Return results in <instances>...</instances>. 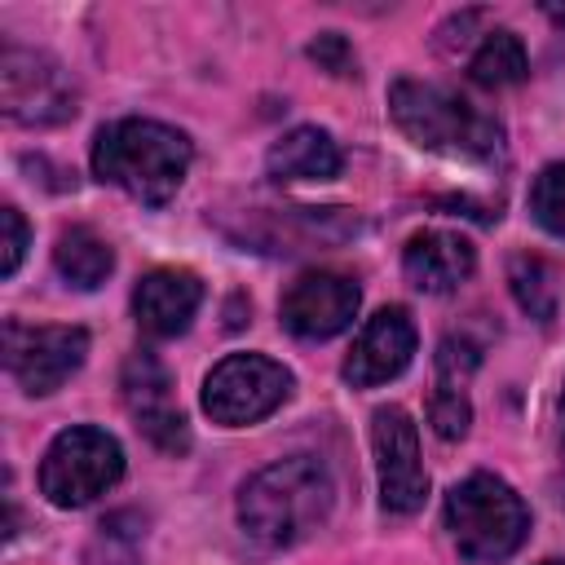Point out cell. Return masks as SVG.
Listing matches in <instances>:
<instances>
[{"instance_id": "6da1fadb", "label": "cell", "mask_w": 565, "mask_h": 565, "mask_svg": "<svg viewBox=\"0 0 565 565\" xmlns=\"http://www.w3.org/2000/svg\"><path fill=\"white\" fill-rule=\"evenodd\" d=\"M335 503V481L322 459L291 455L252 472L238 490V525L260 547H291L309 539Z\"/></svg>"}, {"instance_id": "7a4b0ae2", "label": "cell", "mask_w": 565, "mask_h": 565, "mask_svg": "<svg viewBox=\"0 0 565 565\" xmlns=\"http://www.w3.org/2000/svg\"><path fill=\"white\" fill-rule=\"evenodd\" d=\"M190 159V137L159 119H115L93 141V172L150 207H163L181 190Z\"/></svg>"}, {"instance_id": "3957f363", "label": "cell", "mask_w": 565, "mask_h": 565, "mask_svg": "<svg viewBox=\"0 0 565 565\" xmlns=\"http://www.w3.org/2000/svg\"><path fill=\"white\" fill-rule=\"evenodd\" d=\"M388 115L415 146H424L433 154L477 159V163H490L503 154V128L441 84L393 79Z\"/></svg>"}, {"instance_id": "277c9868", "label": "cell", "mask_w": 565, "mask_h": 565, "mask_svg": "<svg viewBox=\"0 0 565 565\" xmlns=\"http://www.w3.org/2000/svg\"><path fill=\"white\" fill-rule=\"evenodd\" d=\"M446 530L468 565H499L525 543L530 508L503 477L472 472L446 494Z\"/></svg>"}, {"instance_id": "5b68a950", "label": "cell", "mask_w": 565, "mask_h": 565, "mask_svg": "<svg viewBox=\"0 0 565 565\" xmlns=\"http://www.w3.org/2000/svg\"><path fill=\"white\" fill-rule=\"evenodd\" d=\"M124 477V450L106 428L75 424L53 437L40 463V490L53 508H84Z\"/></svg>"}, {"instance_id": "8992f818", "label": "cell", "mask_w": 565, "mask_h": 565, "mask_svg": "<svg viewBox=\"0 0 565 565\" xmlns=\"http://www.w3.org/2000/svg\"><path fill=\"white\" fill-rule=\"evenodd\" d=\"M291 384L296 380L282 362L260 353H230L203 380V411L225 428H243L274 415L291 397Z\"/></svg>"}, {"instance_id": "52a82bcc", "label": "cell", "mask_w": 565, "mask_h": 565, "mask_svg": "<svg viewBox=\"0 0 565 565\" xmlns=\"http://www.w3.org/2000/svg\"><path fill=\"white\" fill-rule=\"evenodd\" d=\"M0 102L13 124H31V128L66 124L79 110L71 75L49 53L22 44H4L0 53Z\"/></svg>"}, {"instance_id": "ba28073f", "label": "cell", "mask_w": 565, "mask_h": 565, "mask_svg": "<svg viewBox=\"0 0 565 565\" xmlns=\"http://www.w3.org/2000/svg\"><path fill=\"white\" fill-rule=\"evenodd\" d=\"M88 353V331L84 327H22L4 322V366L22 384V393L44 397L57 393Z\"/></svg>"}, {"instance_id": "9c48e42d", "label": "cell", "mask_w": 565, "mask_h": 565, "mask_svg": "<svg viewBox=\"0 0 565 565\" xmlns=\"http://www.w3.org/2000/svg\"><path fill=\"white\" fill-rule=\"evenodd\" d=\"M371 446H375L380 503H384V512H397V516L419 512L424 508V494H428V472L419 463L415 419L402 406H380L371 415Z\"/></svg>"}, {"instance_id": "30bf717a", "label": "cell", "mask_w": 565, "mask_h": 565, "mask_svg": "<svg viewBox=\"0 0 565 565\" xmlns=\"http://www.w3.org/2000/svg\"><path fill=\"white\" fill-rule=\"evenodd\" d=\"M119 388H124V402H128L137 428L150 437V446H159L163 455L190 450V428H185V415L172 397V375L154 353H146V349L128 353Z\"/></svg>"}, {"instance_id": "8fae6325", "label": "cell", "mask_w": 565, "mask_h": 565, "mask_svg": "<svg viewBox=\"0 0 565 565\" xmlns=\"http://www.w3.org/2000/svg\"><path fill=\"white\" fill-rule=\"evenodd\" d=\"M358 300H362V291H358L353 278L331 274V269H309V274H300L282 291L278 313H282V327L291 335H300V340H331V335H340L353 322Z\"/></svg>"}, {"instance_id": "7c38bea8", "label": "cell", "mask_w": 565, "mask_h": 565, "mask_svg": "<svg viewBox=\"0 0 565 565\" xmlns=\"http://www.w3.org/2000/svg\"><path fill=\"white\" fill-rule=\"evenodd\" d=\"M411 358H415V322L402 305H388L375 318H366V327L358 331L340 371L353 388H375V384L402 375L411 366Z\"/></svg>"}, {"instance_id": "4fadbf2b", "label": "cell", "mask_w": 565, "mask_h": 565, "mask_svg": "<svg viewBox=\"0 0 565 565\" xmlns=\"http://www.w3.org/2000/svg\"><path fill=\"white\" fill-rule=\"evenodd\" d=\"M203 305V282L190 269H150L132 291L137 327L154 340L181 335Z\"/></svg>"}, {"instance_id": "5bb4252c", "label": "cell", "mask_w": 565, "mask_h": 565, "mask_svg": "<svg viewBox=\"0 0 565 565\" xmlns=\"http://www.w3.org/2000/svg\"><path fill=\"white\" fill-rule=\"evenodd\" d=\"M402 269H406L411 287L441 296L472 278L477 247L455 230H419V234H411V243L402 252Z\"/></svg>"}, {"instance_id": "9a60e30c", "label": "cell", "mask_w": 565, "mask_h": 565, "mask_svg": "<svg viewBox=\"0 0 565 565\" xmlns=\"http://www.w3.org/2000/svg\"><path fill=\"white\" fill-rule=\"evenodd\" d=\"M481 353L472 340L463 335H446L437 344V393L428 402V424L437 437L459 441L472 424V406H468V375L477 371Z\"/></svg>"}, {"instance_id": "2e32d148", "label": "cell", "mask_w": 565, "mask_h": 565, "mask_svg": "<svg viewBox=\"0 0 565 565\" xmlns=\"http://www.w3.org/2000/svg\"><path fill=\"white\" fill-rule=\"evenodd\" d=\"M265 168L274 181H331L340 172V146L322 128H291L269 146Z\"/></svg>"}, {"instance_id": "e0dca14e", "label": "cell", "mask_w": 565, "mask_h": 565, "mask_svg": "<svg viewBox=\"0 0 565 565\" xmlns=\"http://www.w3.org/2000/svg\"><path fill=\"white\" fill-rule=\"evenodd\" d=\"M53 265H57V274H62L71 287L93 291V287H102V282L110 278V269H115V252H110V243H106L97 230H88V225H71V230L57 234Z\"/></svg>"}, {"instance_id": "ac0fdd59", "label": "cell", "mask_w": 565, "mask_h": 565, "mask_svg": "<svg viewBox=\"0 0 565 565\" xmlns=\"http://www.w3.org/2000/svg\"><path fill=\"white\" fill-rule=\"evenodd\" d=\"M525 71H530L525 44H521L512 31H486V40L477 44V53L468 57V75H472V84H481V88L521 84Z\"/></svg>"}, {"instance_id": "d6986e66", "label": "cell", "mask_w": 565, "mask_h": 565, "mask_svg": "<svg viewBox=\"0 0 565 565\" xmlns=\"http://www.w3.org/2000/svg\"><path fill=\"white\" fill-rule=\"evenodd\" d=\"M508 282H512V296L516 305L539 318V322H552L556 318V269L534 256V252H516L508 260Z\"/></svg>"}, {"instance_id": "ffe728a7", "label": "cell", "mask_w": 565, "mask_h": 565, "mask_svg": "<svg viewBox=\"0 0 565 565\" xmlns=\"http://www.w3.org/2000/svg\"><path fill=\"white\" fill-rule=\"evenodd\" d=\"M84 565H141V521L132 512H115L88 539Z\"/></svg>"}, {"instance_id": "44dd1931", "label": "cell", "mask_w": 565, "mask_h": 565, "mask_svg": "<svg viewBox=\"0 0 565 565\" xmlns=\"http://www.w3.org/2000/svg\"><path fill=\"white\" fill-rule=\"evenodd\" d=\"M530 212H534V221L547 234L565 238V163H547L534 177V185H530Z\"/></svg>"}, {"instance_id": "7402d4cb", "label": "cell", "mask_w": 565, "mask_h": 565, "mask_svg": "<svg viewBox=\"0 0 565 565\" xmlns=\"http://www.w3.org/2000/svg\"><path fill=\"white\" fill-rule=\"evenodd\" d=\"M0 230H4V243H0L4 260H0V269H4V278H13L22 256H26V221H22V212L18 207H0Z\"/></svg>"}, {"instance_id": "603a6c76", "label": "cell", "mask_w": 565, "mask_h": 565, "mask_svg": "<svg viewBox=\"0 0 565 565\" xmlns=\"http://www.w3.org/2000/svg\"><path fill=\"white\" fill-rule=\"evenodd\" d=\"M309 57H313L318 66H327L331 75H349V71H353V53H349L344 35H335V31L318 35V40L309 44Z\"/></svg>"}, {"instance_id": "cb8c5ba5", "label": "cell", "mask_w": 565, "mask_h": 565, "mask_svg": "<svg viewBox=\"0 0 565 565\" xmlns=\"http://www.w3.org/2000/svg\"><path fill=\"white\" fill-rule=\"evenodd\" d=\"M547 18H552V22H561V26H565V9H561V4H547Z\"/></svg>"}, {"instance_id": "d4e9b609", "label": "cell", "mask_w": 565, "mask_h": 565, "mask_svg": "<svg viewBox=\"0 0 565 565\" xmlns=\"http://www.w3.org/2000/svg\"><path fill=\"white\" fill-rule=\"evenodd\" d=\"M561 424H565V393H561ZM565 499V494H561Z\"/></svg>"}, {"instance_id": "484cf974", "label": "cell", "mask_w": 565, "mask_h": 565, "mask_svg": "<svg viewBox=\"0 0 565 565\" xmlns=\"http://www.w3.org/2000/svg\"><path fill=\"white\" fill-rule=\"evenodd\" d=\"M543 565H565V561H543Z\"/></svg>"}]
</instances>
